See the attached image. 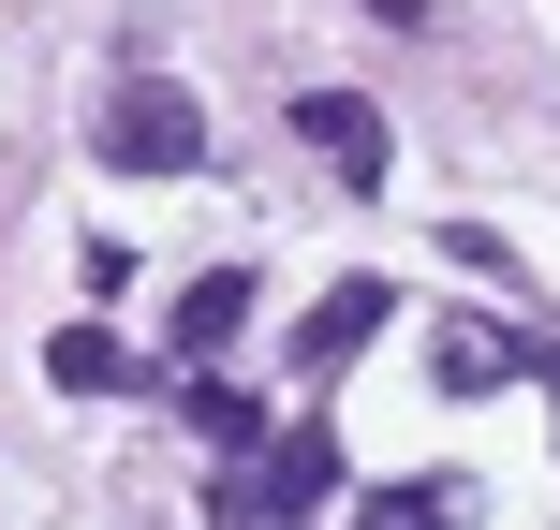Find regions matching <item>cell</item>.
Instances as JSON below:
<instances>
[{
  "label": "cell",
  "mask_w": 560,
  "mask_h": 530,
  "mask_svg": "<svg viewBox=\"0 0 560 530\" xmlns=\"http://www.w3.org/2000/svg\"><path fill=\"white\" fill-rule=\"evenodd\" d=\"M104 163H118V177H192V163H207V104H192L177 74H133V89L104 104Z\"/></svg>",
  "instance_id": "6da1fadb"
},
{
  "label": "cell",
  "mask_w": 560,
  "mask_h": 530,
  "mask_svg": "<svg viewBox=\"0 0 560 530\" xmlns=\"http://www.w3.org/2000/svg\"><path fill=\"white\" fill-rule=\"evenodd\" d=\"M295 133L339 163V192H384V177H398V148H384V104H369V89H295Z\"/></svg>",
  "instance_id": "7a4b0ae2"
},
{
  "label": "cell",
  "mask_w": 560,
  "mask_h": 530,
  "mask_svg": "<svg viewBox=\"0 0 560 530\" xmlns=\"http://www.w3.org/2000/svg\"><path fill=\"white\" fill-rule=\"evenodd\" d=\"M384 325H398V295H384V280H325V295L295 309V339H280V354H295L310 384H325V368H354V354H369Z\"/></svg>",
  "instance_id": "3957f363"
},
{
  "label": "cell",
  "mask_w": 560,
  "mask_h": 530,
  "mask_svg": "<svg viewBox=\"0 0 560 530\" xmlns=\"http://www.w3.org/2000/svg\"><path fill=\"white\" fill-rule=\"evenodd\" d=\"M516 368H532V384H546V339H516V325H443V339H428V384H443V398H487V384H516Z\"/></svg>",
  "instance_id": "277c9868"
},
{
  "label": "cell",
  "mask_w": 560,
  "mask_h": 530,
  "mask_svg": "<svg viewBox=\"0 0 560 530\" xmlns=\"http://www.w3.org/2000/svg\"><path fill=\"white\" fill-rule=\"evenodd\" d=\"M252 486H266V516L295 530L310 502H339V427L310 413V427H280V443H252Z\"/></svg>",
  "instance_id": "5b68a950"
},
{
  "label": "cell",
  "mask_w": 560,
  "mask_h": 530,
  "mask_svg": "<svg viewBox=\"0 0 560 530\" xmlns=\"http://www.w3.org/2000/svg\"><path fill=\"white\" fill-rule=\"evenodd\" d=\"M236 325H252V266H192V280H177V309H163L177 354H222Z\"/></svg>",
  "instance_id": "8992f818"
},
{
  "label": "cell",
  "mask_w": 560,
  "mask_h": 530,
  "mask_svg": "<svg viewBox=\"0 0 560 530\" xmlns=\"http://www.w3.org/2000/svg\"><path fill=\"white\" fill-rule=\"evenodd\" d=\"M45 384H59V398H118V384H133V354H118L104 325H59V339H45Z\"/></svg>",
  "instance_id": "52a82bcc"
},
{
  "label": "cell",
  "mask_w": 560,
  "mask_h": 530,
  "mask_svg": "<svg viewBox=\"0 0 560 530\" xmlns=\"http://www.w3.org/2000/svg\"><path fill=\"white\" fill-rule=\"evenodd\" d=\"M177 427H207L222 457H252V443H266V413H252L236 384H177Z\"/></svg>",
  "instance_id": "ba28073f"
},
{
  "label": "cell",
  "mask_w": 560,
  "mask_h": 530,
  "mask_svg": "<svg viewBox=\"0 0 560 530\" xmlns=\"http://www.w3.org/2000/svg\"><path fill=\"white\" fill-rule=\"evenodd\" d=\"M354 530H457V486H369Z\"/></svg>",
  "instance_id": "9c48e42d"
}]
</instances>
